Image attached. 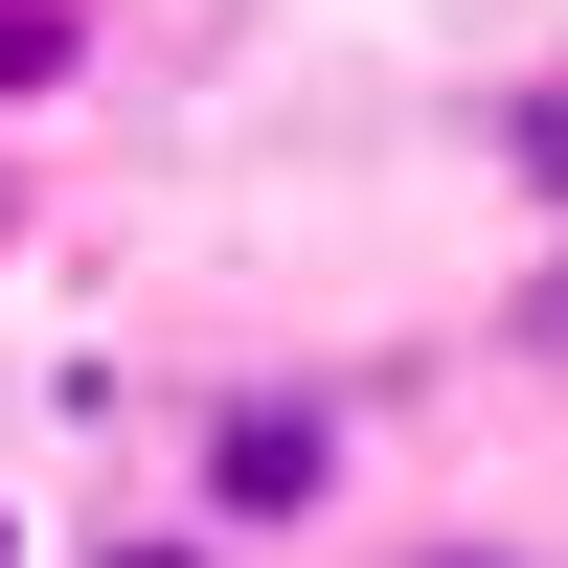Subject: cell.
<instances>
[{"label":"cell","instance_id":"obj_5","mask_svg":"<svg viewBox=\"0 0 568 568\" xmlns=\"http://www.w3.org/2000/svg\"><path fill=\"white\" fill-rule=\"evenodd\" d=\"M69 568H227V546H205V524H91Z\"/></svg>","mask_w":568,"mask_h":568},{"label":"cell","instance_id":"obj_6","mask_svg":"<svg viewBox=\"0 0 568 568\" xmlns=\"http://www.w3.org/2000/svg\"><path fill=\"white\" fill-rule=\"evenodd\" d=\"M387 568H568V546H524V524H433V546H387Z\"/></svg>","mask_w":568,"mask_h":568},{"label":"cell","instance_id":"obj_7","mask_svg":"<svg viewBox=\"0 0 568 568\" xmlns=\"http://www.w3.org/2000/svg\"><path fill=\"white\" fill-rule=\"evenodd\" d=\"M0 251H23V182H0Z\"/></svg>","mask_w":568,"mask_h":568},{"label":"cell","instance_id":"obj_4","mask_svg":"<svg viewBox=\"0 0 568 568\" xmlns=\"http://www.w3.org/2000/svg\"><path fill=\"white\" fill-rule=\"evenodd\" d=\"M500 364H546V387H568V251L524 273V296H500Z\"/></svg>","mask_w":568,"mask_h":568},{"label":"cell","instance_id":"obj_3","mask_svg":"<svg viewBox=\"0 0 568 568\" xmlns=\"http://www.w3.org/2000/svg\"><path fill=\"white\" fill-rule=\"evenodd\" d=\"M500 160H524V205H568V91H500Z\"/></svg>","mask_w":568,"mask_h":568},{"label":"cell","instance_id":"obj_2","mask_svg":"<svg viewBox=\"0 0 568 568\" xmlns=\"http://www.w3.org/2000/svg\"><path fill=\"white\" fill-rule=\"evenodd\" d=\"M114 69V0H0V114H69Z\"/></svg>","mask_w":568,"mask_h":568},{"label":"cell","instance_id":"obj_1","mask_svg":"<svg viewBox=\"0 0 568 568\" xmlns=\"http://www.w3.org/2000/svg\"><path fill=\"white\" fill-rule=\"evenodd\" d=\"M342 478H364V409L318 364H205V409H182V524L205 546H318Z\"/></svg>","mask_w":568,"mask_h":568}]
</instances>
